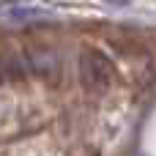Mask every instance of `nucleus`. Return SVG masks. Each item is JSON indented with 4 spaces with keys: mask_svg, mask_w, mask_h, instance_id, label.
<instances>
[{
    "mask_svg": "<svg viewBox=\"0 0 156 156\" xmlns=\"http://www.w3.org/2000/svg\"><path fill=\"white\" fill-rule=\"evenodd\" d=\"M80 82L88 93H104L115 82L112 60L99 49H85L80 55Z\"/></svg>",
    "mask_w": 156,
    "mask_h": 156,
    "instance_id": "nucleus-1",
    "label": "nucleus"
},
{
    "mask_svg": "<svg viewBox=\"0 0 156 156\" xmlns=\"http://www.w3.org/2000/svg\"><path fill=\"white\" fill-rule=\"evenodd\" d=\"M112 3H129V0H112Z\"/></svg>",
    "mask_w": 156,
    "mask_h": 156,
    "instance_id": "nucleus-2",
    "label": "nucleus"
}]
</instances>
